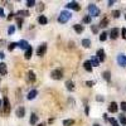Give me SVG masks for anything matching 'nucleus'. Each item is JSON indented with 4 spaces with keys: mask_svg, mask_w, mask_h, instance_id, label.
Masks as SVG:
<instances>
[{
    "mask_svg": "<svg viewBox=\"0 0 126 126\" xmlns=\"http://www.w3.org/2000/svg\"><path fill=\"white\" fill-rule=\"evenodd\" d=\"M53 121H54V119H49V120H48V122H49V124H52Z\"/></svg>",
    "mask_w": 126,
    "mask_h": 126,
    "instance_id": "nucleus-50",
    "label": "nucleus"
},
{
    "mask_svg": "<svg viewBox=\"0 0 126 126\" xmlns=\"http://www.w3.org/2000/svg\"><path fill=\"white\" fill-rule=\"evenodd\" d=\"M120 109H121V110L126 113V101H122V102L120 103Z\"/></svg>",
    "mask_w": 126,
    "mask_h": 126,
    "instance_id": "nucleus-39",
    "label": "nucleus"
},
{
    "mask_svg": "<svg viewBox=\"0 0 126 126\" xmlns=\"http://www.w3.org/2000/svg\"><path fill=\"white\" fill-rule=\"evenodd\" d=\"M14 32H15V27H14V25H10V27L8 28V34H9V35L14 34Z\"/></svg>",
    "mask_w": 126,
    "mask_h": 126,
    "instance_id": "nucleus-35",
    "label": "nucleus"
},
{
    "mask_svg": "<svg viewBox=\"0 0 126 126\" xmlns=\"http://www.w3.org/2000/svg\"><path fill=\"white\" fill-rule=\"evenodd\" d=\"M38 23L42 24V25H46V24L48 23L47 16H46V15H39V16H38Z\"/></svg>",
    "mask_w": 126,
    "mask_h": 126,
    "instance_id": "nucleus-21",
    "label": "nucleus"
},
{
    "mask_svg": "<svg viewBox=\"0 0 126 126\" xmlns=\"http://www.w3.org/2000/svg\"><path fill=\"white\" fill-rule=\"evenodd\" d=\"M0 16H1V18L5 16V13H4V9L3 8H0Z\"/></svg>",
    "mask_w": 126,
    "mask_h": 126,
    "instance_id": "nucleus-45",
    "label": "nucleus"
},
{
    "mask_svg": "<svg viewBox=\"0 0 126 126\" xmlns=\"http://www.w3.org/2000/svg\"><path fill=\"white\" fill-rule=\"evenodd\" d=\"M120 35V29L119 28H112L110 32V38L111 39H117Z\"/></svg>",
    "mask_w": 126,
    "mask_h": 126,
    "instance_id": "nucleus-9",
    "label": "nucleus"
},
{
    "mask_svg": "<svg viewBox=\"0 0 126 126\" xmlns=\"http://www.w3.org/2000/svg\"><path fill=\"white\" fill-rule=\"evenodd\" d=\"M16 47H18V43H15V42H12V43L8 46V49H9V52H12V50H14Z\"/></svg>",
    "mask_w": 126,
    "mask_h": 126,
    "instance_id": "nucleus-31",
    "label": "nucleus"
},
{
    "mask_svg": "<svg viewBox=\"0 0 126 126\" xmlns=\"http://www.w3.org/2000/svg\"><path fill=\"white\" fill-rule=\"evenodd\" d=\"M44 8H46L44 3H39V4L35 6V9H37V12H38V13H42V12L44 10Z\"/></svg>",
    "mask_w": 126,
    "mask_h": 126,
    "instance_id": "nucleus-29",
    "label": "nucleus"
},
{
    "mask_svg": "<svg viewBox=\"0 0 126 126\" xmlns=\"http://www.w3.org/2000/svg\"><path fill=\"white\" fill-rule=\"evenodd\" d=\"M14 15H15V14H14V13H13V12H12V13H10V14H9V16H8V18H6V19H8V20H12V19H13V18H14Z\"/></svg>",
    "mask_w": 126,
    "mask_h": 126,
    "instance_id": "nucleus-44",
    "label": "nucleus"
},
{
    "mask_svg": "<svg viewBox=\"0 0 126 126\" xmlns=\"http://www.w3.org/2000/svg\"><path fill=\"white\" fill-rule=\"evenodd\" d=\"M115 3H116V1H115V0H110V1H109V6H112Z\"/></svg>",
    "mask_w": 126,
    "mask_h": 126,
    "instance_id": "nucleus-47",
    "label": "nucleus"
},
{
    "mask_svg": "<svg viewBox=\"0 0 126 126\" xmlns=\"http://www.w3.org/2000/svg\"><path fill=\"white\" fill-rule=\"evenodd\" d=\"M107 35H109V34L106 33V32H102V33L100 34V40H101V42H105V40L107 39Z\"/></svg>",
    "mask_w": 126,
    "mask_h": 126,
    "instance_id": "nucleus-32",
    "label": "nucleus"
},
{
    "mask_svg": "<svg viewBox=\"0 0 126 126\" xmlns=\"http://www.w3.org/2000/svg\"><path fill=\"white\" fill-rule=\"evenodd\" d=\"M38 126H46V125H44V124H39Z\"/></svg>",
    "mask_w": 126,
    "mask_h": 126,
    "instance_id": "nucleus-52",
    "label": "nucleus"
},
{
    "mask_svg": "<svg viewBox=\"0 0 126 126\" xmlns=\"http://www.w3.org/2000/svg\"><path fill=\"white\" fill-rule=\"evenodd\" d=\"M88 13H90V15L91 16H98L100 14H101V10L97 8V5L96 4H90L88 5Z\"/></svg>",
    "mask_w": 126,
    "mask_h": 126,
    "instance_id": "nucleus-2",
    "label": "nucleus"
},
{
    "mask_svg": "<svg viewBox=\"0 0 126 126\" xmlns=\"http://www.w3.org/2000/svg\"><path fill=\"white\" fill-rule=\"evenodd\" d=\"M119 121H120L124 126H126V116H124V113L119 116Z\"/></svg>",
    "mask_w": 126,
    "mask_h": 126,
    "instance_id": "nucleus-33",
    "label": "nucleus"
},
{
    "mask_svg": "<svg viewBox=\"0 0 126 126\" xmlns=\"http://www.w3.org/2000/svg\"><path fill=\"white\" fill-rule=\"evenodd\" d=\"M18 47H19L20 49H23V50H27L30 46H29V43H28L27 40L22 39V40H19V42H18Z\"/></svg>",
    "mask_w": 126,
    "mask_h": 126,
    "instance_id": "nucleus-10",
    "label": "nucleus"
},
{
    "mask_svg": "<svg viewBox=\"0 0 126 126\" xmlns=\"http://www.w3.org/2000/svg\"><path fill=\"white\" fill-rule=\"evenodd\" d=\"M37 122H38V116H37L35 113H32L30 115V119H29V124L30 125H35Z\"/></svg>",
    "mask_w": 126,
    "mask_h": 126,
    "instance_id": "nucleus-24",
    "label": "nucleus"
},
{
    "mask_svg": "<svg viewBox=\"0 0 126 126\" xmlns=\"http://www.w3.org/2000/svg\"><path fill=\"white\" fill-rule=\"evenodd\" d=\"M109 122H110L112 126H119V122H117V120H115L113 117H110V119H109Z\"/></svg>",
    "mask_w": 126,
    "mask_h": 126,
    "instance_id": "nucleus-34",
    "label": "nucleus"
},
{
    "mask_svg": "<svg viewBox=\"0 0 126 126\" xmlns=\"http://www.w3.org/2000/svg\"><path fill=\"white\" fill-rule=\"evenodd\" d=\"M93 126H101V125H98V124H94Z\"/></svg>",
    "mask_w": 126,
    "mask_h": 126,
    "instance_id": "nucleus-53",
    "label": "nucleus"
},
{
    "mask_svg": "<svg viewBox=\"0 0 126 126\" xmlns=\"http://www.w3.org/2000/svg\"><path fill=\"white\" fill-rule=\"evenodd\" d=\"M16 24H18V28H19V29L22 28V24H23V18H18V16H16Z\"/></svg>",
    "mask_w": 126,
    "mask_h": 126,
    "instance_id": "nucleus-37",
    "label": "nucleus"
},
{
    "mask_svg": "<svg viewBox=\"0 0 126 126\" xmlns=\"http://www.w3.org/2000/svg\"><path fill=\"white\" fill-rule=\"evenodd\" d=\"M6 73H8L6 64L4 62H0V76H6Z\"/></svg>",
    "mask_w": 126,
    "mask_h": 126,
    "instance_id": "nucleus-13",
    "label": "nucleus"
},
{
    "mask_svg": "<svg viewBox=\"0 0 126 126\" xmlns=\"http://www.w3.org/2000/svg\"><path fill=\"white\" fill-rule=\"evenodd\" d=\"M73 29H75L76 33L81 34V33H83V30H85V27L81 25V24H75V25H73Z\"/></svg>",
    "mask_w": 126,
    "mask_h": 126,
    "instance_id": "nucleus-18",
    "label": "nucleus"
},
{
    "mask_svg": "<svg viewBox=\"0 0 126 126\" xmlns=\"http://www.w3.org/2000/svg\"><path fill=\"white\" fill-rule=\"evenodd\" d=\"M117 63H119V66H121V67H126V56L124 53H120L117 56Z\"/></svg>",
    "mask_w": 126,
    "mask_h": 126,
    "instance_id": "nucleus-7",
    "label": "nucleus"
},
{
    "mask_svg": "<svg viewBox=\"0 0 126 126\" xmlns=\"http://www.w3.org/2000/svg\"><path fill=\"white\" fill-rule=\"evenodd\" d=\"M121 37L126 40V28H122L121 29Z\"/></svg>",
    "mask_w": 126,
    "mask_h": 126,
    "instance_id": "nucleus-41",
    "label": "nucleus"
},
{
    "mask_svg": "<svg viewBox=\"0 0 126 126\" xmlns=\"http://www.w3.org/2000/svg\"><path fill=\"white\" fill-rule=\"evenodd\" d=\"M50 77L53 78V79H62V77H63V68H56V69H53L50 72Z\"/></svg>",
    "mask_w": 126,
    "mask_h": 126,
    "instance_id": "nucleus-3",
    "label": "nucleus"
},
{
    "mask_svg": "<svg viewBox=\"0 0 126 126\" xmlns=\"http://www.w3.org/2000/svg\"><path fill=\"white\" fill-rule=\"evenodd\" d=\"M103 119L106 120V121H109V117H107V115H106V113H103Z\"/></svg>",
    "mask_w": 126,
    "mask_h": 126,
    "instance_id": "nucleus-49",
    "label": "nucleus"
},
{
    "mask_svg": "<svg viewBox=\"0 0 126 126\" xmlns=\"http://www.w3.org/2000/svg\"><path fill=\"white\" fill-rule=\"evenodd\" d=\"M5 43H6V42H5V39H0V47H3Z\"/></svg>",
    "mask_w": 126,
    "mask_h": 126,
    "instance_id": "nucleus-46",
    "label": "nucleus"
},
{
    "mask_svg": "<svg viewBox=\"0 0 126 126\" xmlns=\"http://www.w3.org/2000/svg\"><path fill=\"white\" fill-rule=\"evenodd\" d=\"M85 113H86V116L90 115V107L88 106H85Z\"/></svg>",
    "mask_w": 126,
    "mask_h": 126,
    "instance_id": "nucleus-42",
    "label": "nucleus"
},
{
    "mask_svg": "<svg viewBox=\"0 0 126 126\" xmlns=\"http://www.w3.org/2000/svg\"><path fill=\"white\" fill-rule=\"evenodd\" d=\"M66 88H67L68 91H73V90H75V82H73L72 79L66 81Z\"/></svg>",
    "mask_w": 126,
    "mask_h": 126,
    "instance_id": "nucleus-17",
    "label": "nucleus"
},
{
    "mask_svg": "<svg viewBox=\"0 0 126 126\" xmlns=\"http://www.w3.org/2000/svg\"><path fill=\"white\" fill-rule=\"evenodd\" d=\"M15 115L18 117H24V115H25V109H24V106H19L18 109H16V111H15Z\"/></svg>",
    "mask_w": 126,
    "mask_h": 126,
    "instance_id": "nucleus-12",
    "label": "nucleus"
},
{
    "mask_svg": "<svg viewBox=\"0 0 126 126\" xmlns=\"http://www.w3.org/2000/svg\"><path fill=\"white\" fill-rule=\"evenodd\" d=\"M4 57H5V54L3 53V52H0V58H1V59H4Z\"/></svg>",
    "mask_w": 126,
    "mask_h": 126,
    "instance_id": "nucleus-48",
    "label": "nucleus"
},
{
    "mask_svg": "<svg viewBox=\"0 0 126 126\" xmlns=\"http://www.w3.org/2000/svg\"><path fill=\"white\" fill-rule=\"evenodd\" d=\"M3 111H4V113L10 112V102H9V98L6 96L3 98Z\"/></svg>",
    "mask_w": 126,
    "mask_h": 126,
    "instance_id": "nucleus-5",
    "label": "nucleus"
},
{
    "mask_svg": "<svg viewBox=\"0 0 126 126\" xmlns=\"http://www.w3.org/2000/svg\"><path fill=\"white\" fill-rule=\"evenodd\" d=\"M32 54H33V48L29 47V48L25 50V53H24V58H25V59H30V58H32Z\"/></svg>",
    "mask_w": 126,
    "mask_h": 126,
    "instance_id": "nucleus-22",
    "label": "nucleus"
},
{
    "mask_svg": "<svg viewBox=\"0 0 126 126\" xmlns=\"http://www.w3.org/2000/svg\"><path fill=\"white\" fill-rule=\"evenodd\" d=\"M35 0H28V1H27V6L28 8H32V6H35Z\"/></svg>",
    "mask_w": 126,
    "mask_h": 126,
    "instance_id": "nucleus-36",
    "label": "nucleus"
},
{
    "mask_svg": "<svg viewBox=\"0 0 126 126\" xmlns=\"http://www.w3.org/2000/svg\"><path fill=\"white\" fill-rule=\"evenodd\" d=\"M94 85H96V82H94V81H86V86L87 87H93Z\"/></svg>",
    "mask_w": 126,
    "mask_h": 126,
    "instance_id": "nucleus-40",
    "label": "nucleus"
},
{
    "mask_svg": "<svg viewBox=\"0 0 126 126\" xmlns=\"http://www.w3.org/2000/svg\"><path fill=\"white\" fill-rule=\"evenodd\" d=\"M71 18H72L71 12H68V10H63V12H61V14H59V16H58V23L66 24Z\"/></svg>",
    "mask_w": 126,
    "mask_h": 126,
    "instance_id": "nucleus-1",
    "label": "nucleus"
},
{
    "mask_svg": "<svg viewBox=\"0 0 126 126\" xmlns=\"http://www.w3.org/2000/svg\"><path fill=\"white\" fill-rule=\"evenodd\" d=\"M47 52V43H42L39 44V47L37 48V56L38 57H43Z\"/></svg>",
    "mask_w": 126,
    "mask_h": 126,
    "instance_id": "nucleus-4",
    "label": "nucleus"
},
{
    "mask_svg": "<svg viewBox=\"0 0 126 126\" xmlns=\"http://www.w3.org/2000/svg\"><path fill=\"white\" fill-rule=\"evenodd\" d=\"M91 63H92V67H98V64H100V61H98V58H97L96 56H94V57H92Z\"/></svg>",
    "mask_w": 126,
    "mask_h": 126,
    "instance_id": "nucleus-28",
    "label": "nucleus"
},
{
    "mask_svg": "<svg viewBox=\"0 0 126 126\" xmlns=\"http://www.w3.org/2000/svg\"><path fill=\"white\" fill-rule=\"evenodd\" d=\"M1 105H3V101H1V100H0V107H1Z\"/></svg>",
    "mask_w": 126,
    "mask_h": 126,
    "instance_id": "nucleus-51",
    "label": "nucleus"
},
{
    "mask_svg": "<svg viewBox=\"0 0 126 126\" xmlns=\"http://www.w3.org/2000/svg\"><path fill=\"white\" fill-rule=\"evenodd\" d=\"M15 15H16L18 18H24V16H29L30 13L28 12V10H19V12H16Z\"/></svg>",
    "mask_w": 126,
    "mask_h": 126,
    "instance_id": "nucleus-14",
    "label": "nucleus"
},
{
    "mask_svg": "<svg viewBox=\"0 0 126 126\" xmlns=\"http://www.w3.org/2000/svg\"><path fill=\"white\" fill-rule=\"evenodd\" d=\"M102 78L107 82H111V72L110 71H105L102 72Z\"/></svg>",
    "mask_w": 126,
    "mask_h": 126,
    "instance_id": "nucleus-19",
    "label": "nucleus"
},
{
    "mask_svg": "<svg viewBox=\"0 0 126 126\" xmlns=\"http://www.w3.org/2000/svg\"><path fill=\"white\" fill-rule=\"evenodd\" d=\"M91 32L92 33H98V25H91Z\"/></svg>",
    "mask_w": 126,
    "mask_h": 126,
    "instance_id": "nucleus-38",
    "label": "nucleus"
},
{
    "mask_svg": "<svg viewBox=\"0 0 126 126\" xmlns=\"http://www.w3.org/2000/svg\"><path fill=\"white\" fill-rule=\"evenodd\" d=\"M96 100H97L98 102H103V101H105V97H102V96H97Z\"/></svg>",
    "mask_w": 126,
    "mask_h": 126,
    "instance_id": "nucleus-43",
    "label": "nucleus"
},
{
    "mask_svg": "<svg viewBox=\"0 0 126 126\" xmlns=\"http://www.w3.org/2000/svg\"><path fill=\"white\" fill-rule=\"evenodd\" d=\"M111 15H112V18L117 19V18H120V15H121V12H120V10H112Z\"/></svg>",
    "mask_w": 126,
    "mask_h": 126,
    "instance_id": "nucleus-30",
    "label": "nucleus"
},
{
    "mask_svg": "<svg viewBox=\"0 0 126 126\" xmlns=\"http://www.w3.org/2000/svg\"><path fill=\"white\" fill-rule=\"evenodd\" d=\"M82 22H83V24H91V22H92V16H91L90 14H88V15H83Z\"/></svg>",
    "mask_w": 126,
    "mask_h": 126,
    "instance_id": "nucleus-25",
    "label": "nucleus"
},
{
    "mask_svg": "<svg viewBox=\"0 0 126 126\" xmlns=\"http://www.w3.org/2000/svg\"><path fill=\"white\" fill-rule=\"evenodd\" d=\"M107 25H109V18H107V16H105V18L101 20V22H100L98 27H100V28H106Z\"/></svg>",
    "mask_w": 126,
    "mask_h": 126,
    "instance_id": "nucleus-23",
    "label": "nucleus"
},
{
    "mask_svg": "<svg viewBox=\"0 0 126 126\" xmlns=\"http://www.w3.org/2000/svg\"><path fill=\"white\" fill-rule=\"evenodd\" d=\"M82 46H83V48H90L91 47V40L88 38L82 39Z\"/></svg>",
    "mask_w": 126,
    "mask_h": 126,
    "instance_id": "nucleus-26",
    "label": "nucleus"
},
{
    "mask_svg": "<svg viewBox=\"0 0 126 126\" xmlns=\"http://www.w3.org/2000/svg\"><path fill=\"white\" fill-rule=\"evenodd\" d=\"M117 111H119V105H117L116 102H111V103L109 105V112L115 113V112H117Z\"/></svg>",
    "mask_w": 126,
    "mask_h": 126,
    "instance_id": "nucleus-11",
    "label": "nucleus"
},
{
    "mask_svg": "<svg viewBox=\"0 0 126 126\" xmlns=\"http://www.w3.org/2000/svg\"><path fill=\"white\" fill-rule=\"evenodd\" d=\"M125 19H126V14H125Z\"/></svg>",
    "mask_w": 126,
    "mask_h": 126,
    "instance_id": "nucleus-54",
    "label": "nucleus"
},
{
    "mask_svg": "<svg viewBox=\"0 0 126 126\" xmlns=\"http://www.w3.org/2000/svg\"><path fill=\"white\" fill-rule=\"evenodd\" d=\"M83 68H85L87 72H92V63H91V61H85L83 62Z\"/></svg>",
    "mask_w": 126,
    "mask_h": 126,
    "instance_id": "nucleus-15",
    "label": "nucleus"
},
{
    "mask_svg": "<svg viewBox=\"0 0 126 126\" xmlns=\"http://www.w3.org/2000/svg\"><path fill=\"white\" fill-rule=\"evenodd\" d=\"M37 94H38V91H37V90H32V91H29L27 98H28V100H34V98L37 97Z\"/></svg>",
    "mask_w": 126,
    "mask_h": 126,
    "instance_id": "nucleus-20",
    "label": "nucleus"
},
{
    "mask_svg": "<svg viewBox=\"0 0 126 126\" xmlns=\"http://www.w3.org/2000/svg\"><path fill=\"white\" fill-rule=\"evenodd\" d=\"M63 126H73L75 125V120H72V119H67V120H63Z\"/></svg>",
    "mask_w": 126,
    "mask_h": 126,
    "instance_id": "nucleus-27",
    "label": "nucleus"
},
{
    "mask_svg": "<svg viewBox=\"0 0 126 126\" xmlns=\"http://www.w3.org/2000/svg\"><path fill=\"white\" fill-rule=\"evenodd\" d=\"M28 81L29 82H32V83H33V82H35V79H37V77H35V73L33 72V71H28Z\"/></svg>",
    "mask_w": 126,
    "mask_h": 126,
    "instance_id": "nucleus-16",
    "label": "nucleus"
},
{
    "mask_svg": "<svg viewBox=\"0 0 126 126\" xmlns=\"http://www.w3.org/2000/svg\"><path fill=\"white\" fill-rule=\"evenodd\" d=\"M66 8H67V9H73L75 12H79V10H81V6H79V4H78L77 1H69V3L66 5Z\"/></svg>",
    "mask_w": 126,
    "mask_h": 126,
    "instance_id": "nucleus-6",
    "label": "nucleus"
},
{
    "mask_svg": "<svg viewBox=\"0 0 126 126\" xmlns=\"http://www.w3.org/2000/svg\"><path fill=\"white\" fill-rule=\"evenodd\" d=\"M96 57L98 58L100 62H105V59H106V53H105L103 49H97L96 52Z\"/></svg>",
    "mask_w": 126,
    "mask_h": 126,
    "instance_id": "nucleus-8",
    "label": "nucleus"
}]
</instances>
